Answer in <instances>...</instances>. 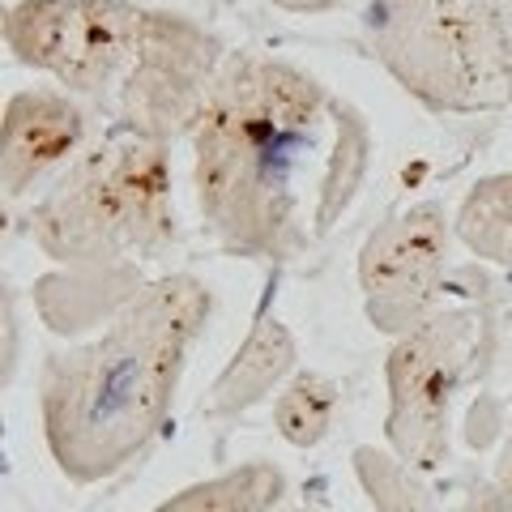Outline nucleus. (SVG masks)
I'll return each instance as SVG.
<instances>
[{"mask_svg": "<svg viewBox=\"0 0 512 512\" xmlns=\"http://www.w3.org/2000/svg\"><path fill=\"white\" fill-rule=\"evenodd\" d=\"M30 235L69 269H116L150 261L175 239L167 141L111 133L47 188Z\"/></svg>", "mask_w": 512, "mask_h": 512, "instance_id": "3", "label": "nucleus"}, {"mask_svg": "<svg viewBox=\"0 0 512 512\" xmlns=\"http://www.w3.org/2000/svg\"><path fill=\"white\" fill-rule=\"evenodd\" d=\"M363 30L384 73L431 111L512 103V18L500 0H406L363 18Z\"/></svg>", "mask_w": 512, "mask_h": 512, "instance_id": "4", "label": "nucleus"}, {"mask_svg": "<svg viewBox=\"0 0 512 512\" xmlns=\"http://www.w3.org/2000/svg\"><path fill=\"white\" fill-rule=\"evenodd\" d=\"M453 227L474 256L512 274V171L478 180L461 201Z\"/></svg>", "mask_w": 512, "mask_h": 512, "instance_id": "11", "label": "nucleus"}, {"mask_svg": "<svg viewBox=\"0 0 512 512\" xmlns=\"http://www.w3.org/2000/svg\"><path fill=\"white\" fill-rule=\"evenodd\" d=\"M448 244H453V227L440 201L414 205L367 235L359 252V286L367 299V320L380 333L402 338L431 312H440Z\"/></svg>", "mask_w": 512, "mask_h": 512, "instance_id": "7", "label": "nucleus"}, {"mask_svg": "<svg viewBox=\"0 0 512 512\" xmlns=\"http://www.w3.org/2000/svg\"><path fill=\"white\" fill-rule=\"evenodd\" d=\"M491 350V320L478 308H440L397 338L384 363V380H389L384 436L406 466L431 470L448 457L453 402L461 384L487 367Z\"/></svg>", "mask_w": 512, "mask_h": 512, "instance_id": "6", "label": "nucleus"}, {"mask_svg": "<svg viewBox=\"0 0 512 512\" xmlns=\"http://www.w3.org/2000/svg\"><path fill=\"white\" fill-rule=\"evenodd\" d=\"M355 474L376 512H436L431 491L414 478V466H406L397 453H380V448L363 444L355 448Z\"/></svg>", "mask_w": 512, "mask_h": 512, "instance_id": "13", "label": "nucleus"}, {"mask_svg": "<svg viewBox=\"0 0 512 512\" xmlns=\"http://www.w3.org/2000/svg\"><path fill=\"white\" fill-rule=\"evenodd\" d=\"M274 5L286 13H329V9H338L342 0H274Z\"/></svg>", "mask_w": 512, "mask_h": 512, "instance_id": "15", "label": "nucleus"}, {"mask_svg": "<svg viewBox=\"0 0 512 512\" xmlns=\"http://www.w3.org/2000/svg\"><path fill=\"white\" fill-rule=\"evenodd\" d=\"M150 13L133 0H18L5 13V43L73 99L116 111L146 52Z\"/></svg>", "mask_w": 512, "mask_h": 512, "instance_id": "5", "label": "nucleus"}, {"mask_svg": "<svg viewBox=\"0 0 512 512\" xmlns=\"http://www.w3.org/2000/svg\"><path fill=\"white\" fill-rule=\"evenodd\" d=\"M338 419V384L325 372H295L274 397V427L286 444L316 448Z\"/></svg>", "mask_w": 512, "mask_h": 512, "instance_id": "12", "label": "nucleus"}, {"mask_svg": "<svg viewBox=\"0 0 512 512\" xmlns=\"http://www.w3.org/2000/svg\"><path fill=\"white\" fill-rule=\"evenodd\" d=\"M210 308L214 295L201 278L167 274L141 286L99 338L43 363V440L73 483H103L150 448Z\"/></svg>", "mask_w": 512, "mask_h": 512, "instance_id": "2", "label": "nucleus"}, {"mask_svg": "<svg viewBox=\"0 0 512 512\" xmlns=\"http://www.w3.org/2000/svg\"><path fill=\"white\" fill-rule=\"evenodd\" d=\"M397 5H406V0H367V13H363V18H376V13H389V9H397Z\"/></svg>", "mask_w": 512, "mask_h": 512, "instance_id": "16", "label": "nucleus"}, {"mask_svg": "<svg viewBox=\"0 0 512 512\" xmlns=\"http://www.w3.org/2000/svg\"><path fill=\"white\" fill-rule=\"evenodd\" d=\"M282 495H286L282 470L265 466V461H252V466L227 470L210 478V483H197L180 495H171L154 512H269Z\"/></svg>", "mask_w": 512, "mask_h": 512, "instance_id": "10", "label": "nucleus"}, {"mask_svg": "<svg viewBox=\"0 0 512 512\" xmlns=\"http://www.w3.org/2000/svg\"><path fill=\"white\" fill-rule=\"evenodd\" d=\"M295 359H299V346L291 338V329L274 316H261L248 338L239 342L231 363L222 367V376L214 380L210 397L201 402V414H210V419H231V414L252 410L295 372Z\"/></svg>", "mask_w": 512, "mask_h": 512, "instance_id": "9", "label": "nucleus"}, {"mask_svg": "<svg viewBox=\"0 0 512 512\" xmlns=\"http://www.w3.org/2000/svg\"><path fill=\"white\" fill-rule=\"evenodd\" d=\"M495 495H500L504 512H512V431H508V440H504L500 461H495Z\"/></svg>", "mask_w": 512, "mask_h": 512, "instance_id": "14", "label": "nucleus"}, {"mask_svg": "<svg viewBox=\"0 0 512 512\" xmlns=\"http://www.w3.org/2000/svg\"><path fill=\"white\" fill-rule=\"evenodd\" d=\"M90 133V111L69 90H22L0 124V184L5 197H26L47 175L73 167Z\"/></svg>", "mask_w": 512, "mask_h": 512, "instance_id": "8", "label": "nucleus"}, {"mask_svg": "<svg viewBox=\"0 0 512 512\" xmlns=\"http://www.w3.org/2000/svg\"><path fill=\"white\" fill-rule=\"evenodd\" d=\"M188 137L201 227L252 261L308 256L346 218L372 167L359 107L265 52H227Z\"/></svg>", "mask_w": 512, "mask_h": 512, "instance_id": "1", "label": "nucleus"}]
</instances>
